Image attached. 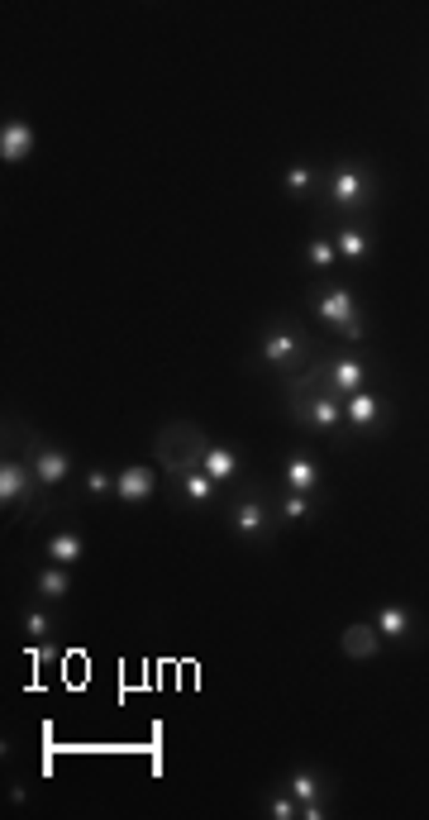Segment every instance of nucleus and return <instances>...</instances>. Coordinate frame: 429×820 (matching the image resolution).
<instances>
[{
    "label": "nucleus",
    "mask_w": 429,
    "mask_h": 820,
    "mask_svg": "<svg viewBox=\"0 0 429 820\" xmlns=\"http://www.w3.org/2000/svg\"><path fill=\"white\" fill-rule=\"evenodd\" d=\"M205 434L196 429V425H162L158 429V458H162V473H172V477H187V473H196V467L205 463Z\"/></svg>",
    "instance_id": "nucleus-1"
},
{
    "label": "nucleus",
    "mask_w": 429,
    "mask_h": 820,
    "mask_svg": "<svg viewBox=\"0 0 429 820\" xmlns=\"http://www.w3.org/2000/svg\"><path fill=\"white\" fill-rule=\"evenodd\" d=\"M315 315L334 329V334H343V339H362V315H358V306H353V296L343 291V287H334V291H324L320 300H315Z\"/></svg>",
    "instance_id": "nucleus-2"
},
{
    "label": "nucleus",
    "mask_w": 429,
    "mask_h": 820,
    "mask_svg": "<svg viewBox=\"0 0 429 820\" xmlns=\"http://www.w3.org/2000/svg\"><path fill=\"white\" fill-rule=\"evenodd\" d=\"M262 363L277 367V373H287V367H301L306 363V344L296 329H268L262 334Z\"/></svg>",
    "instance_id": "nucleus-3"
},
{
    "label": "nucleus",
    "mask_w": 429,
    "mask_h": 820,
    "mask_svg": "<svg viewBox=\"0 0 429 820\" xmlns=\"http://www.w3.org/2000/svg\"><path fill=\"white\" fill-rule=\"evenodd\" d=\"M329 196H334V206H339V210H358V206H368V196H372L368 172H358V167H339V172L329 177Z\"/></svg>",
    "instance_id": "nucleus-4"
},
{
    "label": "nucleus",
    "mask_w": 429,
    "mask_h": 820,
    "mask_svg": "<svg viewBox=\"0 0 429 820\" xmlns=\"http://www.w3.org/2000/svg\"><path fill=\"white\" fill-rule=\"evenodd\" d=\"M158 492V477H153V467H124L120 477H114V496L120 501H129V506H134V501H148Z\"/></svg>",
    "instance_id": "nucleus-5"
},
{
    "label": "nucleus",
    "mask_w": 429,
    "mask_h": 820,
    "mask_svg": "<svg viewBox=\"0 0 429 820\" xmlns=\"http://www.w3.org/2000/svg\"><path fill=\"white\" fill-rule=\"evenodd\" d=\"M34 482L39 487H62L68 482V454L62 448H34Z\"/></svg>",
    "instance_id": "nucleus-6"
},
{
    "label": "nucleus",
    "mask_w": 429,
    "mask_h": 820,
    "mask_svg": "<svg viewBox=\"0 0 429 820\" xmlns=\"http://www.w3.org/2000/svg\"><path fill=\"white\" fill-rule=\"evenodd\" d=\"M29 153H34V129L20 124V120H5V129H0V158L24 162Z\"/></svg>",
    "instance_id": "nucleus-7"
},
{
    "label": "nucleus",
    "mask_w": 429,
    "mask_h": 820,
    "mask_svg": "<svg viewBox=\"0 0 429 820\" xmlns=\"http://www.w3.org/2000/svg\"><path fill=\"white\" fill-rule=\"evenodd\" d=\"M343 420H349L353 429H372L377 420H382V401L368 396V392H353L343 396Z\"/></svg>",
    "instance_id": "nucleus-8"
},
{
    "label": "nucleus",
    "mask_w": 429,
    "mask_h": 820,
    "mask_svg": "<svg viewBox=\"0 0 429 820\" xmlns=\"http://www.w3.org/2000/svg\"><path fill=\"white\" fill-rule=\"evenodd\" d=\"M43 554H48V563H53V567H68V563H77L81 554H87V544H81V534L62 530V534H48Z\"/></svg>",
    "instance_id": "nucleus-9"
},
{
    "label": "nucleus",
    "mask_w": 429,
    "mask_h": 820,
    "mask_svg": "<svg viewBox=\"0 0 429 820\" xmlns=\"http://www.w3.org/2000/svg\"><path fill=\"white\" fill-rule=\"evenodd\" d=\"M362 377H368V367H362L358 358H339L334 367H329V392L353 396V392H362Z\"/></svg>",
    "instance_id": "nucleus-10"
},
{
    "label": "nucleus",
    "mask_w": 429,
    "mask_h": 820,
    "mask_svg": "<svg viewBox=\"0 0 429 820\" xmlns=\"http://www.w3.org/2000/svg\"><path fill=\"white\" fill-rule=\"evenodd\" d=\"M24 496H29V477H24V467L14 463V458H5V463H0V501H5V511H10V506H20Z\"/></svg>",
    "instance_id": "nucleus-11"
},
{
    "label": "nucleus",
    "mask_w": 429,
    "mask_h": 820,
    "mask_svg": "<svg viewBox=\"0 0 429 820\" xmlns=\"http://www.w3.org/2000/svg\"><path fill=\"white\" fill-rule=\"evenodd\" d=\"M377 649H382L377 625H349V630H343V654H349V659H372Z\"/></svg>",
    "instance_id": "nucleus-12"
},
{
    "label": "nucleus",
    "mask_w": 429,
    "mask_h": 820,
    "mask_svg": "<svg viewBox=\"0 0 429 820\" xmlns=\"http://www.w3.org/2000/svg\"><path fill=\"white\" fill-rule=\"evenodd\" d=\"M272 525V511L262 506V501H243V506H234V530L239 534H262Z\"/></svg>",
    "instance_id": "nucleus-13"
},
{
    "label": "nucleus",
    "mask_w": 429,
    "mask_h": 820,
    "mask_svg": "<svg viewBox=\"0 0 429 820\" xmlns=\"http://www.w3.org/2000/svg\"><path fill=\"white\" fill-rule=\"evenodd\" d=\"M315 482H320V467L310 463V458H291V463H287V487H291V492L310 496V492H315Z\"/></svg>",
    "instance_id": "nucleus-14"
},
{
    "label": "nucleus",
    "mask_w": 429,
    "mask_h": 820,
    "mask_svg": "<svg viewBox=\"0 0 429 820\" xmlns=\"http://www.w3.org/2000/svg\"><path fill=\"white\" fill-rule=\"evenodd\" d=\"M372 625H377V634H382V640H406V634H410V615H406L401 606H387Z\"/></svg>",
    "instance_id": "nucleus-15"
},
{
    "label": "nucleus",
    "mask_w": 429,
    "mask_h": 820,
    "mask_svg": "<svg viewBox=\"0 0 429 820\" xmlns=\"http://www.w3.org/2000/svg\"><path fill=\"white\" fill-rule=\"evenodd\" d=\"M201 467H205L214 482H229V477L239 473V458L229 454V448H205V463H201Z\"/></svg>",
    "instance_id": "nucleus-16"
},
{
    "label": "nucleus",
    "mask_w": 429,
    "mask_h": 820,
    "mask_svg": "<svg viewBox=\"0 0 429 820\" xmlns=\"http://www.w3.org/2000/svg\"><path fill=\"white\" fill-rule=\"evenodd\" d=\"M177 482H181V496H187V501H210L214 496V477L205 473V467H196V473L177 477Z\"/></svg>",
    "instance_id": "nucleus-17"
},
{
    "label": "nucleus",
    "mask_w": 429,
    "mask_h": 820,
    "mask_svg": "<svg viewBox=\"0 0 429 820\" xmlns=\"http://www.w3.org/2000/svg\"><path fill=\"white\" fill-rule=\"evenodd\" d=\"M343 420V406L339 401H329V396H320L315 406H310V415H306V425H315V429H334Z\"/></svg>",
    "instance_id": "nucleus-18"
},
{
    "label": "nucleus",
    "mask_w": 429,
    "mask_h": 820,
    "mask_svg": "<svg viewBox=\"0 0 429 820\" xmlns=\"http://www.w3.org/2000/svg\"><path fill=\"white\" fill-rule=\"evenodd\" d=\"M68 573H62V567H43L39 573V596H48V601H58V596H68Z\"/></svg>",
    "instance_id": "nucleus-19"
},
{
    "label": "nucleus",
    "mask_w": 429,
    "mask_h": 820,
    "mask_svg": "<svg viewBox=\"0 0 429 820\" xmlns=\"http://www.w3.org/2000/svg\"><path fill=\"white\" fill-rule=\"evenodd\" d=\"M334 248H339V258H353V263H362V258H368V239H362L358 229H339Z\"/></svg>",
    "instance_id": "nucleus-20"
},
{
    "label": "nucleus",
    "mask_w": 429,
    "mask_h": 820,
    "mask_svg": "<svg viewBox=\"0 0 429 820\" xmlns=\"http://www.w3.org/2000/svg\"><path fill=\"white\" fill-rule=\"evenodd\" d=\"M287 792L301 801V806H306V801H320V778H315V773H291Z\"/></svg>",
    "instance_id": "nucleus-21"
},
{
    "label": "nucleus",
    "mask_w": 429,
    "mask_h": 820,
    "mask_svg": "<svg viewBox=\"0 0 429 820\" xmlns=\"http://www.w3.org/2000/svg\"><path fill=\"white\" fill-rule=\"evenodd\" d=\"M310 181H315V172H310L306 162H296L291 172H287V191H291V196H306V191H310Z\"/></svg>",
    "instance_id": "nucleus-22"
},
{
    "label": "nucleus",
    "mask_w": 429,
    "mask_h": 820,
    "mask_svg": "<svg viewBox=\"0 0 429 820\" xmlns=\"http://www.w3.org/2000/svg\"><path fill=\"white\" fill-rule=\"evenodd\" d=\"M334 258H339V248H334V244H324V239L310 244V263H315V267H329Z\"/></svg>",
    "instance_id": "nucleus-23"
},
{
    "label": "nucleus",
    "mask_w": 429,
    "mask_h": 820,
    "mask_svg": "<svg viewBox=\"0 0 429 820\" xmlns=\"http://www.w3.org/2000/svg\"><path fill=\"white\" fill-rule=\"evenodd\" d=\"M282 515H287V521H301V515H310V501H306L301 492H291L287 506H282Z\"/></svg>",
    "instance_id": "nucleus-24"
},
{
    "label": "nucleus",
    "mask_w": 429,
    "mask_h": 820,
    "mask_svg": "<svg viewBox=\"0 0 429 820\" xmlns=\"http://www.w3.org/2000/svg\"><path fill=\"white\" fill-rule=\"evenodd\" d=\"M24 630L34 634V640H48V634H53V621H48L43 611H34V615H29V621H24Z\"/></svg>",
    "instance_id": "nucleus-25"
},
{
    "label": "nucleus",
    "mask_w": 429,
    "mask_h": 820,
    "mask_svg": "<svg viewBox=\"0 0 429 820\" xmlns=\"http://www.w3.org/2000/svg\"><path fill=\"white\" fill-rule=\"evenodd\" d=\"M87 492H91V496H105V492H114V482H110L105 473H91V477H87Z\"/></svg>",
    "instance_id": "nucleus-26"
},
{
    "label": "nucleus",
    "mask_w": 429,
    "mask_h": 820,
    "mask_svg": "<svg viewBox=\"0 0 429 820\" xmlns=\"http://www.w3.org/2000/svg\"><path fill=\"white\" fill-rule=\"evenodd\" d=\"M268 811H272L277 820H291V815H296V797H277V801H272V806H268Z\"/></svg>",
    "instance_id": "nucleus-27"
}]
</instances>
